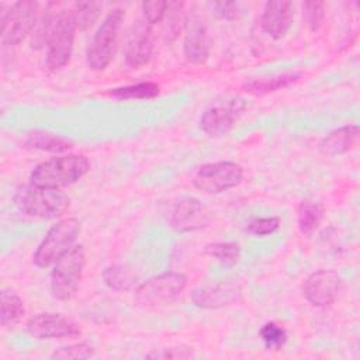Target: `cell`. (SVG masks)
Segmentation results:
<instances>
[{"label":"cell","instance_id":"cell-11","mask_svg":"<svg viewBox=\"0 0 360 360\" xmlns=\"http://www.w3.org/2000/svg\"><path fill=\"white\" fill-rule=\"evenodd\" d=\"M245 108L246 103L242 98H231L222 104L212 105L201 114L200 128L208 136H224L233 128Z\"/></svg>","mask_w":360,"mask_h":360},{"label":"cell","instance_id":"cell-30","mask_svg":"<svg viewBox=\"0 0 360 360\" xmlns=\"http://www.w3.org/2000/svg\"><path fill=\"white\" fill-rule=\"evenodd\" d=\"M302 15L311 31H318L325 18V3L311 0L302 3Z\"/></svg>","mask_w":360,"mask_h":360},{"label":"cell","instance_id":"cell-26","mask_svg":"<svg viewBox=\"0 0 360 360\" xmlns=\"http://www.w3.org/2000/svg\"><path fill=\"white\" fill-rule=\"evenodd\" d=\"M101 10L103 4L98 1H80L75 4L70 14L76 28L87 30L98 20Z\"/></svg>","mask_w":360,"mask_h":360},{"label":"cell","instance_id":"cell-10","mask_svg":"<svg viewBox=\"0 0 360 360\" xmlns=\"http://www.w3.org/2000/svg\"><path fill=\"white\" fill-rule=\"evenodd\" d=\"M27 330L31 336L41 340L76 339L82 333L75 321L56 312H39L32 315L27 322Z\"/></svg>","mask_w":360,"mask_h":360},{"label":"cell","instance_id":"cell-2","mask_svg":"<svg viewBox=\"0 0 360 360\" xmlns=\"http://www.w3.org/2000/svg\"><path fill=\"white\" fill-rule=\"evenodd\" d=\"M90 170V162L83 155H63L37 165L30 181L51 188H60L76 183Z\"/></svg>","mask_w":360,"mask_h":360},{"label":"cell","instance_id":"cell-25","mask_svg":"<svg viewBox=\"0 0 360 360\" xmlns=\"http://www.w3.org/2000/svg\"><path fill=\"white\" fill-rule=\"evenodd\" d=\"M187 14L184 11V3L172 1L167 4V10L165 14V37L169 41H174L180 32L186 28Z\"/></svg>","mask_w":360,"mask_h":360},{"label":"cell","instance_id":"cell-18","mask_svg":"<svg viewBox=\"0 0 360 360\" xmlns=\"http://www.w3.org/2000/svg\"><path fill=\"white\" fill-rule=\"evenodd\" d=\"M357 138H359L357 125H343L329 132L319 142V150L325 156H339L353 149V146L357 142Z\"/></svg>","mask_w":360,"mask_h":360},{"label":"cell","instance_id":"cell-28","mask_svg":"<svg viewBox=\"0 0 360 360\" xmlns=\"http://www.w3.org/2000/svg\"><path fill=\"white\" fill-rule=\"evenodd\" d=\"M259 335L267 350H280L288 339L287 330L276 322H266L260 328Z\"/></svg>","mask_w":360,"mask_h":360},{"label":"cell","instance_id":"cell-1","mask_svg":"<svg viewBox=\"0 0 360 360\" xmlns=\"http://www.w3.org/2000/svg\"><path fill=\"white\" fill-rule=\"evenodd\" d=\"M13 201L22 214L42 219L63 215L70 204L68 194L62 190L37 186L31 181L15 190Z\"/></svg>","mask_w":360,"mask_h":360},{"label":"cell","instance_id":"cell-16","mask_svg":"<svg viewBox=\"0 0 360 360\" xmlns=\"http://www.w3.org/2000/svg\"><path fill=\"white\" fill-rule=\"evenodd\" d=\"M153 53V34L150 25L145 21H138L129 32L125 46V63L129 68L138 69L149 62Z\"/></svg>","mask_w":360,"mask_h":360},{"label":"cell","instance_id":"cell-13","mask_svg":"<svg viewBox=\"0 0 360 360\" xmlns=\"http://www.w3.org/2000/svg\"><path fill=\"white\" fill-rule=\"evenodd\" d=\"M169 222L177 232H190L207 226L210 217L200 200L194 197H181L173 204Z\"/></svg>","mask_w":360,"mask_h":360},{"label":"cell","instance_id":"cell-17","mask_svg":"<svg viewBox=\"0 0 360 360\" xmlns=\"http://www.w3.org/2000/svg\"><path fill=\"white\" fill-rule=\"evenodd\" d=\"M294 20V3L287 0L267 1L262 14V28L273 39L283 38Z\"/></svg>","mask_w":360,"mask_h":360},{"label":"cell","instance_id":"cell-9","mask_svg":"<svg viewBox=\"0 0 360 360\" xmlns=\"http://www.w3.org/2000/svg\"><path fill=\"white\" fill-rule=\"evenodd\" d=\"M76 25L73 22L72 14L63 11L58 14L56 22L52 28V32L46 42V69L51 72L60 70L65 68L73 52V41Z\"/></svg>","mask_w":360,"mask_h":360},{"label":"cell","instance_id":"cell-15","mask_svg":"<svg viewBox=\"0 0 360 360\" xmlns=\"http://www.w3.org/2000/svg\"><path fill=\"white\" fill-rule=\"evenodd\" d=\"M242 295V288L238 283L222 281L211 285L195 288L190 298L195 307L204 309H218L236 302Z\"/></svg>","mask_w":360,"mask_h":360},{"label":"cell","instance_id":"cell-7","mask_svg":"<svg viewBox=\"0 0 360 360\" xmlns=\"http://www.w3.org/2000/svg\"><path fill=\"white\" fill-rule=\"evenodd\" d=\"M1 41L4 45H18L24 38L31 35L38 21L37 1H17L4 8L0 6Z\"/></svg>","mask_w":360,"mask_h":360},{"label":"cell","instance_id":"cell-24","mask_svg":"<svg viewBox=\"0 0 360 360\" xmlns=\"http://www.w3.org/2000/svg\"><path fill=\"white\" fill-rule=\"evenodd\" d=\"M160 86L155 82H141L136 84L115 87L110 94L117 100H145L159 96Z\"/></svg>","mask_w":360,"mask_h":360},{"label":"cell","instance_id":"cell-34","mask_svg":"<svg viewBox=\"0 0 360 360\" xmlns=\"http://www.w3.org/2000/svg\"><path fill=\"white\" fill-rule=\"evenodd\" d=\"M214 13L222 20H235L239 15V6L233 1H219L212 4Z\"/></svg>","mask_w":360,"mask_h":360},{"label":"cell","instance_id":"cell-8","mask_svg":"<svg viewBox=\"0 0 360 360\" xmlns=\"http://www.w3.org/2000/svg\"><path fill=\"white\" fill-rule=\"evenodd\" d=\"M243 179V169L240 165L229 160L205 163L198 167L193 176V186L208 194H219L228 191Z\"/></svg>","mask_w":360,"mask_h":360},{"label":"cell","instance_id":"cell-33","mask_svg":"<svg viewBox=\"0 0 360 360\" xmlns=\"http://www.w3.org/2000/svg\"><path fill=\"white\" fill-rule=\"evenodd\" d=\"M148 359H188L193 357V353L188 349L181 347H169V349H159L146 354Z\"/></svg>","mask_w":360,"mask_h":360},{"label":"cell","instance_id":"cell-3","mask_svg":"<svg viewBox=\"0 0 360 360\" xmlns=\"http://www.w3.org/2000/svg\"><path fill=\"white\" fill-rule=\"evenodd\" d=\"M187 287V277L179 271H167L153 276L139 284L134 300L138 307L155 309L177 301Z\"/></svg>","mask_w":360,"mask_h":360},{"label":"cell","instance_id":"cell-29","mask_svg":"<svg viewBox=\"0 0 360 360\" xmlns=\"http://www.w3.org/2000/svg\"><path fill=\"white\" fill-rule=\"evenodd\" d=\"M94 346H91L87 342H80L56 349L51 354V359H90L94 356Z\"/></svg>","mask_w":360,"mask_h":360},{"label":"cell","instance_id":"cell-22","mask_svg":"<svg viewBox=\"0 0 360 360\" xmlns=\"http://www.w3.org/2000/svg\"><path fill=\"white\" fill-rule=\"evenodd\" d=\"M0 323L1 326H11L17 323L25 314L22 300L13 291L1 290L0 294Z\"/></svg>","mask_w":360,"mask_h":360},{"label":"cell","instance_id":"cell-5","mask_svg":"<svg viewBox=\"0 0 360 360\" xmlns=\"http://www.w3.org/2000/svg\"><path fill=\"white\" fill-rule=\"evenodd\" d=\"M86 264V253L82 245H75L60 256L51 273V292L59 301L70 300L79 288Z\"/></svg>","mask_w":360,"mask_h":360},{"label":"cell","instance_id":"cell-32","mask_svg":"<svg viewBox=\"0 0 360 360\" xmlns=\"http://www.w3.org/2000/svg\"><path fill=\"white\" fill-rule=\"evenodd\" d=\"M167 1H143L142 3V13L145 21L152 25L165 18L167 10Z\"/></svg>","mask_w":360,"mask_h":360},{"label":"cell","instance_id":"cell-23","mask_svg":"<svg viewBox=\"0 0 360 360\" xmlns=\"http://www.w3.org/2000/svg\"><path fill=\"white\" fill-rule=\"evenodd\" d=\"M104 284L115 291H128L136 283L135 273L122 264H112L104 269L103 271Z\"/></svg>","mask_w":360,"mask_h":360},{"label":"cell","instance_id":"cell-12","mask_svg":"<svg viewBox=\"0 0 360 360\" xmlns=\"http://www.w3.org/2000/svg\"><path fill=\"white\" fill-rule=\"evenodd\" d=\"M304 297L314 307H328L333 304L343 291V280L333 270H318L308 276L302 287Z\"/></svg>","mask_w":360,"mask_h":360},{"label":"cell","instance_id":"cell-19","mask_svg":"<svg viewBox=\"0 0 360 360\" xmlns=\"http://www.w3.org/2000/svg\"><path fill=\"white\" fill-rule=\"evenodd\" d=\"M22 145L28 149L51 153H63L73 146V142L68 138H63L48 131H32L25 135Z\"/></svg>","mask_w":360,"mask_h":360},{"label":"cell","instance_id":"cell-20","mask_svg":"<svg viewBox=\"0 0 360 360\" xmlns=\"http://www.w3.org/2000/svg\"><path fill=\"white\" fill-rule=\"evenodd\" d=\"M323 218V205L315 200H302L297 208V224L305 238L314 236Z\"/></svg>","mask_w":360,"mask_h":360},{"label":"cell","instance_id":"cell-21","mask_svg":"<svg viewBox=\"0 0 360 360\" xmlns=\"http://www.w3.org/2000/svg\"><path fill=\"white\" fill-rule=\"evenodd\" d=\"M301 77L300 72H284L271 77H266V79H256V80H249L243 84V89L255 96H262V94H267V93H273L277 91L280 89L288 87L292 83L298 82Z\"/></svg>","mask_w":360,"mask_h":360},{"label":"cell","instance_id":"cell-27","mask_svg":"<svg viewBox=\"0 0 360 360\" xmlns=\"http://www.w3.org/2000/svg\"><path fill=\"white\" fill-rule=\"evenodd\" d=\"M204 252L224 266H235L240 259V246L236 242L208 243Z\"/></svg>","mask_w":360,"mask_h":360},{"label":"cell","instance_id":"cell-31","mask_svg":"<svg viewBox=\"0 0 360 360\" xmlns=\"http://www.w3.org/2000/svg\"><path fill=\"white\" fill-rule=\"evenodd\" d=\"M280 226V219L277 217L255 218L248 224L246 231L255 236H266L274 233Z\"/></svg>","mask_w":360,"mask_h":360},{"label":"cell","instance_id":"cell-4","mask_svg":"<svg viewBox=\"0 0 360 360\" xmlns=\"http://www.w3.org/2000/svg\"><path fill=\"white\" fill-rule=\"evenodd\" d=\"M125 11L112 8L98 25L87 48V66L91 70H104L114 58Z\"/></svg>","mask_w":360,"mask_h":360},{"label":"cell","instance_id":"cell-14","mask_svg":"<svg viewBox=\"0 0 360 360\" xmlns=\"http://www.w3.org/2000/svg\"><path fill=\"white\" fill-rule=\"evenodd\" d=\"M195 11L187 17L183 52L190 63H202L210 55L211 39L202 17Z\"/></svg>","mask_w":360,"mask_h":360},{"label":"cell","instance_id":"cell-6","mask_svg":"<svg viewBox=\"0 0 360 360\" xmlns=\"http://www.w3.org/2000/svg\"><path fill=\"white\" fill-rule=\"evenodd\" d=\"M80 232V222L76 218H63L52 225L34 253V263L38 267H48L63 256Z\"/></svg>","mask_w":360,"mask_h":360}]
</instances>
